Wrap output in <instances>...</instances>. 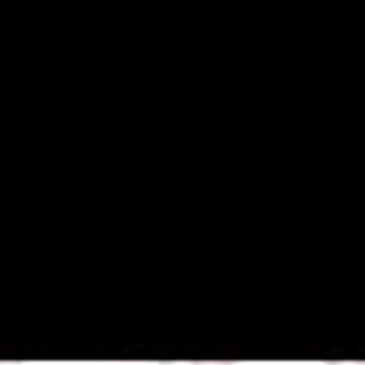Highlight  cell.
<instances>
[{"label": "cell", "mask_w": 365, "mask_h": 365, "mask_svg": "<svg viewBox=\"0 0 365 365\" xmlns=\"http://www.w3.org/2000/svg\"><path fill=\"white\" fill-rule=\"evenodd\" d=\"M327 365H335V361H327ZM352 365H361V361H352Z\"/></svg>", "instance_id": "cell-2"}, {"label": "cell", "mask_w": 365, "mask_h": 365, "mask_svg": "<svg viewBox=\"0 0 365 365\" xmlns=\"http://www.w3.org/2000/svg\"><path fill=\"white\" fill-rule=\"evenodd\" d=\"M125 365H142V361H125Z\"/></svg>", "instance_id": "cell-3"}, {"label": "cell", "mask_w": 365, "mask_h": 365, "mask_svg": "<svg viewBox=\"0 0 365 365\" xmlns=\"http://www.w3.org/2000/svg\"><path fill=\"white\" fill-rule=\"evenodd\" d=\"M190 365H237V361H190Z\"/></svg>", "instance_id": "cell-1"}]
</instances>
